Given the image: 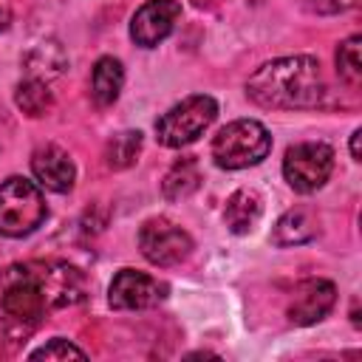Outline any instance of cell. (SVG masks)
Segmentation results:
<instances>
[{"mask_svg": "<svg viewBox=\"0 0 362 362\" xmlns=\"http://www.w3.org/2000/svg\"><path fill=\"white\" fill-rule=\"evenodd\" d=\"M164 297H167V286L139 269L116 272L107 288V303L116 311H144V308L158 305Z\"/></svg>", "mask_w": 362, "mask_h": 362, "instance_id": "obj_8", "label": "cell"}, {"mask_svg": "<svg viewBox=\"0 0 362 362\" xmlns=\"http://www.w3.org/2000/svg\"><path fill=\"white\" fill-rule=\"evenodd\" d=\"M303 3L317 14H339V11L354 8L359 0H303Z\"/></svg>", "mask_w": 362, "mask_h": 362, "instance_id": "obj_21", "label": "cell"}, {"mask_svg": "<svg viewBox=\"0 0 362 362\" xmlns=\"http://www.w3.org/2000/svg\"><path fill=\"white\" fill-rule=\"evenodd\" d=\"M320 235V218L314 209L308 206H294L288 212L280 215V221L274 223L272 232V243L274 246H300L308 243Z\"/></svg>", "mask_w": 362, "mask_h": 362, "instance_id": "obj_12", "label": "cell"}, {"mask_svg": "<svg viewBox=\"0 0 362 362\" xmlns=\"http://www.w3.org/2000/svg\"><path fill=\"white\" fill-rule=\"evenodd\" d=\"M263 215V198L255 189H235L223 206V223L232 235H249Z\"/></svg>", "mask_w": 362, "mask_h": 362, "instance_id": "obj_13", "label": "cell"}, {"mask_svg": "<svg viewBox=\"0 0 362 362\" xmlns=\"http://www.w3.org/2000/svg\"><path fill=\"white\" fill-rule=\"evenodd\" d=\"M8 25H11V11L0 6V31H8Z\"/></svg>", "mask_w": 362, "mask_h": 362, "instance_id": "obj_23", "label": "cell"}, {"mask_svg": "<svg viewBox=\"0 0 362 362\" xmlns=\"http://www.w3.org/2000/svg\"><path fill=\"white\" fill-rule=\"evenodd\" d=\"M14 102H17V107H20L25 116L40 119V116H45V113L54 107V93H51L48 82L34 79V76H25V79L17 85V90H14Z\"/></svg>", "mask_w": 362, "mask_h": 362, "instance_id": "obj_17", "label": "cell"}, {"mask_svg": "<svg viewBox=\"0 0 362 362\" xmlns=\"http://www.w3.org/2000/svg\"><path fill=\"white\" fill-rule=\"evenodd\" d=\"M181 17L178 0H144L130 17V40L139 48H156L164 42Z\"/></svg>", "mask_w": 362, "mask_h": 362, "instance_id": "obj_9", "label": "cell"}, {"mask_svg": "<svg viewBox=\"0 0 362 362\" xmlns=\"http://www.w3.org/2000/svg\"><path fill=\"white\" fill-rule=\"evenodd\" d=\"M272 153V136L257 119H235L212 139V161L221 170H246Z\"/></svg>", "mask_w": 362, "mask_h": 362, "instance_id": "obj_3", "label": "cell"}, {"mask_svg": "<svg viewBox=\"0 0 362 362\" xmlns=\"http://www.w3.org/2000/svg\"><path fill=\"white\" fill-rule=\"evenodd\" d=\"M85 356L88 354L82 348H76L74 342H68L62 337H54L45 345H40L37 351L28 354V359H85Z\"/></svg>", "mask_w": 362, "mask_h": 362, "instance_id": "obj_20", "label": "cell"}, {"mask_svg": "<svg viewBox=\"0 0 362 362\" xmlns=\"http://www.w3.org/2000/svg\"><path fill=\"white\" fill-rule=\"evenodd\" d=\"M198 187H201V167H198V158H195V156H184V158H178V161L167 170V175H164V181H161V195H164L167 201H184V198H189Z\"/></svg>", "mask_w": 362, "mask_h": 362, "instance_id": "obj_15", "label": "cell"}, {"mask_svg": "<svg viewBox=\"0 0 362 362\" xmlns=\"http://www.w3.org/2000/svg\"><path fill=\"white\" fill-rule=\"evenodd\" d=\"M359 136H362V130L356 127V130L351 133V156H354V161H362V153H359Z\"/></svg>", "mask_w": 362, "mask_h": 362, "instance_id": "obj_22", "label": "cell"}, {"mask_svg": "<svg viewBox=\"0 0 362 362\" xmlns=\"http://www.w3.org/2000/svg\"><path fill=\"white\" fill-rule=\"evenodd\" d=\"M139 249H141L147 263H153L158 269H170V266L184 263L192 255L195 243H192L189 232L181 229L175 221H170L167 215H156V218H147L141 223Z\"/></svg>", "mask_w": 362, "mask_h": 362, "instance_id": "obj_7", "label": "cell"}, {"mask_svg": "<svg viewBox=\"0 0 362 362\" xmlns=\"http://www.w3.org/2000/svg\"><path fill=\"white\" fill-rule=\"evenodd\" d=\"M359 48H362V37L359 34H351L348 40L339 42L337 48V74L339 79L348 85V88H359L362 85V57H359Z\"/></svg>", "mask_w": 362, "mask_h": 362, "instance_id": "obj_19", "label": "cell"}, {"mask_svg": "<svg viewBox=\"0 0 362 362\" xmlns=\"http://www.w3.org/2000/svg\"><path fill=\"white\" fill-rule=\"evenodd\" d=\"M334 173V150L325 141L291 144L283 156V178L294 192H317Z\"/></svg>", "mask_w": 362, "mask_h": 362, "instance_id": "obj_6", "label": "cell"}, {"mask_svg": "<svg viewBox=\"0 0 362 362\" xmlns=\"http://www.w3.org/2000/svg\"><path fill=\"white\" fill-rule=\"evenodd\" d=\"M48 218L42 189L23 178L11 175L0 184V235L6 238H25L42 226Z\"/></svg>", "mask_w": 362, "mask_h": 362, "instance_id": "obj_4", "label": "cell"}, {"mask_svg": "<svg viewBox=\"0 0 362 362\" xmlns=\"http://www.w3.org/2000/svg\"><path fill=\"white\" fill-rule=\"evenodd\" d=\"M334 303H337V286L331 280H322V277L303 280L294 288V297L288 303V322L314 325L334 308Z\"/></svg>", "mask_w": 362, "mask_h": 362, "instance_id": "obj_10", "label": "cell"}, {"mask_svg": "<svg viewBox=\"0 0 362 362\" xmlns=\"http://www.w3.org/2000/svg\"><path fill=\"white\" fill-rule=\"evenodd\" d=\"M215 116H218V102L206 93H192L158 116L156 139L164 147H187L209 130Z\"/></svg>", "mask_w": 362, "mask_h": 362, "instance_id": "obj_5", "label": "cell"}, {"mask_svg": "<svg viewBox=\"0 0 362 362\" xmlns=\"http://www.w3.org/2000/svg\"><path fill=\"white\" fill-rule=\"evenodd\" d=\"M88 294L85 274L65 260H25L0 269V331L28 339L51 311L71 308Z\"/></svg>", "mask_w": 362, "mask_h": 362, "instance_id": "obj_1", "label": "cell"}, {"mask_svg": "<svg viewBox=\"0 0 362 362\" xmlns=\"http://www.w3.org/2000/svg\"><path fill=\"white\" fill-rule=\"evenodd\" d=\"M31 173L37 184L51 192H68L74 189V181H76L74 158L59 144H40L31 153Z\"/></svg>", "mask_w": 362, "mask_h": 362, "instance_id": "obj_11", "label": "cell"}, {"mask_svg": "<svg viewBox=\"0 0 362 362\" xmlns=\"http://www.w3.org/2000/svg\"><path fill=\"white\" fill-rule=\"evenodd\" d=\"M65 65H68L65 51H62V45L54 42V40L40 42V45L25 57V74L34 76V79H42V82L59 76V74L65 71Z\"/></svg>", "mask_w": 362, "mask_h": 362, "instance_id": "obj_16", "label": "cell"}, {"mask_svg": "<svg viewBox=\"0 0 362 362\" xmlns=\"http://www.w3.org/2000/svg\"><path fill=\"white\" fill-rule=\"evenodd\" d=\"M139 153H141V133L139 130H122L107 141L105 161L113 170H127L139 161Z\"/></svg>", "mask_w": 362, "mask_h": 362, "instance_id": "obj_18", "label": "cell"}, {"mask_svg": "<svg viewBox=\"0 0 362 362\" xmlns=\"http://www.w3.org/2000/svg\"><path fill=\"white\" fill-rule=\"evenodd\" d=\"M124 85V68L116 57H99L90 71V96L99 107H110Z\"/></svg>", "mask_w": 362, "mask_h": 362, "instance_id": "obj_14", "label": "cell"}, {"mask_svg": "<svg viewBox=\"0 0 362 362\" xmlns=\"http://www.w3.org/2000/svg\"><path fill=\"white\" fill-rule=\"evenodd\" d=\"M325 93L320 62L305 54L272 59L246 82V96L269 110H311L325 102Z\"/></svg>", "mask_w": 362, "mask_h": 362, "instance_id": "obj_2", "label": "cell"}]
</instances>
